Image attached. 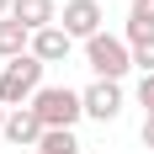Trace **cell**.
I'll use <instances>...</instances> for the list:
<instances>
[{
    "label": "cell",
    "mask_w": 154,
    "mask_h": 154,
    "mask_svg": "<svg viewBox=\"0 0 154 154\" xmlns=\"http://www.w3.org/2000/svg\"><path fill=\"white\" fill-rule=\"evenodd\" d=\"M69 48H75V37H69L64 27L32 32V59H43V64H59V59H69Z\"/></svg>",
    "instance_id": "ba28073f"
},
{
    "label": "cell",
    "mask_w": 154,
    "mask_h": 154,
    "mask_svg": "<svg viewBox=\"0 0 154 154\" xmlns=\"http://www.w3.org/2000/svg\"><path fill=\"white\" fill-rule=\"evenodd\" d=\"M11 5H16V0H0V21H5V16H11Z\"/></svg>",
    "instance_id": "9a60e30c"
},
{
    "label": "cell",
    "mask_w": 154,
    "mask_h": 154,
    "mask_svg": "<svg viewBox=\"0 0 154 154\" xmlns=\"http://www.w3.org/2000/svg\"><path fill=\"white\" fill-rule=\"evenodd\" d=\"M85 64H91L96 80H117V85H122V75L133 69V48H128V37L101 32V37H91V43H85Z\"/></svg>",
    "instance_id": "3957f363"
},
{
    "label": "cell",
    "mask_w": 154,
    "mask_h": 154,
    "mask_svg": "<svg viewBox=\"0 0 154 154\" xmlns=\"http://www.w3.org/2000/svg\"><path fill=\"white\" fill-rule=\"evenodd\" d=\"M37 154H85V149H80V138H75V133H64V128H53V133H43Z\"/></svg>",
    "instance_id": "8fae6325"
},
{
    "label": "cell",
    "mask_w": 154,
    "mask_h": 154,
    "mask_svg": "<svg viewBox=\"0 0 154 154\" xmlns=\"http://www.w3.org/2000/svg\"><path fill=\"white\" fill-rule=\"evenodd\" d=\"M59 0H16L11 5V21H21L27 32H48V27H59Z\"/></svg>",
    "instance_id": "52a82bcc"
},
{
    "label": "cell",
    "mask_w": 154,
    "mask_h": 154,
    "mask_svg": "<svg viewBox=\"0 0 154 154\" xmlns=\"http://www.w3.org/2000/svg\"><path fill=\"white\" fill-rule=\"evenodd\" d=\"M27 53H32V32L21 27V21H11V16H5V21H0V59L16 64V59H27Z\"/></svg>",
    "instance_id": "9c48e42d"
},
{
    "label": "cell",
    "mask_w": 154,
    "mask_h": 154,
    "mask_svg": "<svg viewBox=\"0 0 154 154\" xmlns=\"http://www.w3.org/2000/svg\"><path fill=\"white\" fill-rule=\"evenodd\" d=\"M143 149H154V117H143Z\"/></svg>",
    "instance_id": "5bb4252c"
},
{
    "label": "cell",
    "mask_w": 154,
    "mask_h": 154,
    "mask_svg": "<svg viewBox=\"0 0 154 154\" xmlns=\"http://www.w3.org/2000/svg\"><path fill=\"white\" fill-rule=\"evenodd\" d=\"M43 69L48 64L43 59H16V64H5L0 69V106L5 112H21V106H32V96L43 91Z\"/></svg>",
    "instance_id": "6da1fadb"
},
{
    "label": "cell",
    "mask_w": 154,
    "mask_h": 154,
    "mask_svg": "<svg viewBox=\"0 0 154 154\" xmlns=\"http://www.w3.org/2000/svg\"><path fill=\"white\" fill-rule=\"evenodd\" d=\"M43 117H37V112L32 106H21V112H11V117H5V133H0V138L11 143V149H37V143H43Z\"/></svg>",
    "instance_id": "8992f818"
},
{
    "label": "cell",
    "mask_w": 154,
    "mask_h": 154,
    "mask_svg": "<svg viewBox=\"0 0 154 154\" xmlns=\"http://www.w3.org/2000/svg\"><path fill=\"white\" fill-rule=\"evenodd\" d=\"M5 117H11V112H5V106H0V133H5Z\"/></svg>",
    "instance_id": "2e32d148"
},
{
    "label": "cell",
    "mask_w": 154,
    "mask_h": 154,
    "mask_svg": "<svg viewBox=\"0 0 154 154\" xmlns=\"http://www.w3.org/2000/svg\"><path fill=\"white\" fill-rule=\"evenodd\" d=\"M80 101H85V117H96V122H117L128 106V96L117 80H91L85 91H80Z\"/></svg>",
    "instance_id": "277c9868"
},
{
    "label": "cell",
    "mask_w": 154,
    "mask_h": 154,
    "mask_svg": "<svg viewBox=\"0 0 154 154\" xmlns=\"http://www.w3.org/2000/svg\"><path fill=\"white\" fill-rule=\"evenodd\" d=\"M138 106H143V117H154V75L138 80Z\"/></svg>",
    "instance_id": "4fadbf2b"
},
{
    "label": "cell",
    "mask_w": 154,
    "mask_h": 154,
    "mask_svg": "<svg viewBox=\"0 0 154 154\" xmlns=\"http://www.w3.org/2000/svg\"><path fill=\"white\" fill-rule=\"evenodd\" d=\"M128 48H133V69L154 75V37H143V43H128Z\"/></svg>",
    "instance_id": "7c38bea8"
},
{
    "label": "cell",
    "mask_w": 154,
    "mask_h": 154,
    "mask_svg": "<svg viewBox=\"0 0 154 154\" xmlns=\"http://www.w3.org/2000/svg\"><path fill=\"white\" fill-rule=\"evenodd\" d=\"M101 0H64V16L59 27L69 32V37H80V43H91V37H101Z\"/></svg>",
    "instance_id": "5b68a950"
},
{
    "label": "cell",
    "mask_w": 154,
    "mask_h": 154,
    "mask_svg": "<svg viewBox=\"0 0 154 154\" xmlns=\"http://www.w3.org/2000/svg\"><path fill=\"white\" fill-rule=\"evenodd\" d=\"M32 112L43 117L48 133H53V128L75 133V122L85 117V101H80V91H69V85H43V91L32 96Z\"/></svg>",
    "instance_id": "7a4b0ae2"
},
{
    "label": "cell",
    "mask_w": 154,
    "mask_h": 154,
    "mask_svg": "<svg viewBox=\"0 0 154 154\" xmlns=\"http://www.w3.org/2000/svg\"><path fill=\"white\" fill-rule=\"evenodd\" d=\"M154 37V0H133V11H128V43H143Z\"/></svg>",
    "instance_id": "30bf717a"
}]
</instances>
